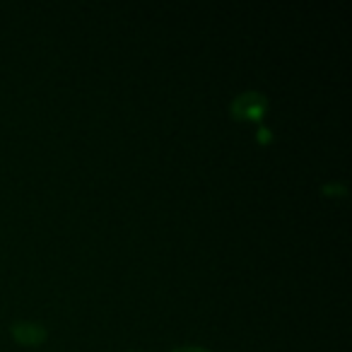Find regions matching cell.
<instances>
[{"label": "cell", "mask_w": 352, "mask_h": 352, "mask_svg": "<svg viewBox=\"0 0 352 352\" xmlns=\"http://www.w3.org/2000/svg\"><path fill=\"white\" fill-rule=\"evenodd\" d=\"M230 109H232V113H234V118L254 121V118H261L268 111V99L261 92H244L232 102Z\"/></svg>", "instance_id": "6da1fadb"}, {"label": "cell", "mask_w": 352, "mask_h": 352, "mask_svg": "<svg viewBox=\"0 0 352 352\" xmlns=\"http://www.w3.org/2000/svg\"><path fill=\"white\" fill-rule=\"evenodd\" d=\"M10 333L22 345H39V342L46 340V328L41 326V323H30V321L12 323Z\"/></svg>", "instance_id": "7a4b0ae2"}, {"label": "cell", "mask_w": 352, "mask_h": 352, "mask_svg": "<svg viewBox=\"0 0 352 352\" xmlns=\"http://www.w3.org/2000/svg\"><path fill=\"white\" fill-rule=\"evenodd\" d=\"M171 352H210V350L203 345H182V347H174Z\"/></svg>", "instance_id": "3957f363"}, {"label": "cell", "mask_w": 352, "mask_h": 352, "mask_svg": "<svg viewBox=\"0 0 352 352\" xmlns=\"http://www.w3.org/2000/svg\"><path fill=\"white\" fill-rule=\"evenodd\" d=\"M131 352H138V350H131Z\"/></svg>", "instance_id": "277c9868"}]
</instances>
